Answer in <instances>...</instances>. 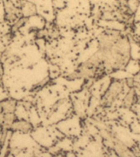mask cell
Returning <instances> with one entry per match:
<instances>
[{
	"mask_svg": "<svg viewBox=\"0 0 140 157\" xmlns=\"http://www.w3.org/2000/svg\"><path fill=\"white\" fill-rule=\"evenodd\" d=\"M123 90L122 83L120 82H114L111 83L110 88H108L107 92L105 93L103 97V103L105 105H110L116 99Z\"/></svg>",
	"mask_w": 140,
	"mask_h": 157,
	"instance_id": "cell-1",
	"label": "cell"
},
{
	"mask_svg": "<svg viewBox=\"0 0 140 157\" xmlns=\"http://www.w3.org/2000/svg\"><path fill=\"white\" fill-rule=\"evenodd\" d=\"M4 7L6 11V18L9 21H16L18 19L19 15L21 14V9H17L11 0H4Z\"/></svg>",
	"mask_w": 140,
	"mask_h": 157,
	"instance_id": "cell-2",
	"label": "cell"
},
{
	"mask_svg": "<svg viewBox=\"0 0 140 157\" xmlns=\"http://www.w3.org/2000/svg\"><path fill=\"white\" fill-rule=\"evenodd\" d=\"M10 129L26 133L33 129V126L30 123L25 120H15Z\"/></svg>",
	"mask_w": 140,
	"mask_h": 157,
	"instance_id": "cell-3",
	"label": "cell"
},
{
	"mask_svg": "<svg viewBox=\"0 0 140 157\" xmlns=\"http://www.w3.org/2000/svg\"><path fill=\"white\" fill-rule=\"evenodd\" d=\"M17 107V101L12 99L2 101L0 102V113L6 114V113H14Z\"/></svg>",
	"mask_w": 140,
	"mask_h": 157,
	"instance_id": "cell-4",
	"label": "cell"
},
{
	"mask_svg": "<svg viewBox=\"0 0 140 157\" xmlns=\"http://www.w3.org/2000/svg\"><path fill=\"white\" fill-rule=\"evenodd\" d=\"M21 14L25 17H29V16H32L36 13V7L31 2H25L21 5Z\"/></svg>",
	"mask_w": 140,
	"mask_h": 157,
	"instance_id": "cell-5",
	"label": "cell"
},
{
	"mask_svg": "<svg viewBox=\"0 0 140 157\" xmlns=\"http://www.w3.org/2000/svg\"><path fill=\"white\" fill-rule=\"evenodd\" d=\"M134 93L133 91H130V93H128L125 98L124 99V105L126 107H130L134 104Z\"/></svg>",
	"mask_w": 140,
	"mask_h": 157,
	"instance_id": "cell-6",
	"label": "cell"
},
{
	"mask_svg": "<svg viewBox=\"0 0 140 157\" xmlns=\"http://www.w3.org/2000/svg\"><path fill=\"white\" fill-rule=\"evenodd\" d=\"M25 21V18H19V19H17V21L15 22V24L12 26V30L13 31H17L20 27H21L24 25Z\"/></svg>",
	"mask_w": 140,
	"mask_h": 157,
	"instance_id": "cell-7",
	"label": "cell"
}]
</instances>
